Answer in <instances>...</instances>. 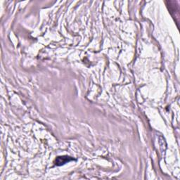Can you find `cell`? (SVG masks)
Returning a JSON list of instances; mask_svg holds the SVG:
<instances>
[{
    "instance_id": "1",
    "label": "cell",
    "mask_w": 180,
    "mask_h": 180,
    "mask_svg": "<svg viewBox=\"0 0 180 180\" xmlns=\"http://www.w3.org/2000/svg\"><path fill=\"white\" fill-rule=\"evenodd\" d=\"M73 158L69 156H61V157H58L56 160V165H61L65 164L69 161L73 160Z\"/></svg>"
}]
</instances>
